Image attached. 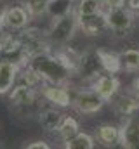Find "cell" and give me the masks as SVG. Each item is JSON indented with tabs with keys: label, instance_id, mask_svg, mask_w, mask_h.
I'll return each instance as SVG.
<instances>
[{
	"label": "cell",
	"instance_id": "obj_1",
	"mask_svg": "<svg viewBox=\"0 0 139 149\" xmlns=\"http://www.w3.org/2000/svg\"><path fill=\"white\" fill-rule=\"evenodd\" d=\"M28 66H32L33 71L40 76V80L49 85H70L71 80L75 78V73L52 50L33 57L28 63Z\"/></svg>",
	"mask_w": 139,
	"mask_h": 149
},
{
	"label": "cell",
	"instance_id": "obj_2",
	"mask_svg": "<svg viewBox=\"0 0 139 149\" xmlns=\"http://www.w3.org/2000/svg\"><path fill=\"white\" fill-rule=\"evenodd\" d=\"M45 33H47L49 43H51L52 49H59V47L70 45L71 40L75 38V35L78 33L77 14L71 12L68 16L58 17V19H51V24L45 30Z\"/></svg>",
	"mask_w": 139,
	"mask_h": 149
},
{
	"label": "cell",
	"instance_id": "obj_3",
	"mask_svg": "<svg viewBox=\"0 0 139 149\" xmlns=\"http://www.w3.org/2000/svg\"><path fill=\"white\" fill-rule=\"evenodd\" d=\"M104 17H106L108 31L117 38H125L127 35H131L132 30H134L136 19H138L127 5L115 7V9H106Z\"/></svg>",
	"mask_w": 139,
	"mask_h": 149
},
{
	"label": "cell",
	"instance_id": "obj_4",
	"mask_svg": "<svg viewBox=\"0 0 139 149\" xmlns=\"http://www.w3.org/2000/svg\"><path fill=\"white\" fill-rule=\"evenodd\" d=\"M104 99L91 87H71V108L80 114L91 116L104 108Z\"/></svg>",
	"mask_w": 139,
	"mask_h": 149
},
{
	"label": "cell",
	"instance_id": "obj_5",
	"mask_svg": "<svg viewBox=\"0 0 139 149\" xmlns=\"http://www.w3.org/2000/svg\"><path fill=\"white\" fill-rule=\"evenodd\" d=\"M18 35H19V40H21V45H23V50L26 54L28 63L33 57H38V56L47 54V52L52 50L45 30H40V28H35V26H28L23 31H18Z\"/></svg>",
	"mask_w": 139,
	"mask_h": 149
},
{
	"label": "cell",
	"instance_id": "obj_6",
	"mask_svg": "<svg viewBox=\"0 0 139 149\" xmlns=\"http://www.w3.org/2000/svg\"><path fill=\"white\" fill-rule=\"evenodd\" d=\"M33 21L32 14L28 12V9L25 7V3H11V5H5V10H4V17H2V24L5 30L9 31H23L25 28L30 26V23Z\"/></svg>",
	"mask_w": 139,
	"mask_h": 149
},
{
	"label": "cell",
	"instance_id": "obj_7",
	"mask_svg": "<svg viewBox=\"0 0 139 149\" xmlns=\"http://www.w3.org/2000/svg\"><path fill=\"white\" fill-rule=\"evenodd\" d=\"M101 74H103V70H101L96 49L94 50H82V56H80L75 76L80 78L82 83H89V87H91V83Z\"/></svg>",
	"mask_w": 139,
	"mask_h": 149
},
{
	"label": "cell",
	"instance_id": "obj_8",
	"mask_svg": "<svg viewBox=\"0 0 139 149\" xmlns=\"http://www.w3.org/2000/svg\"><path fill=\"white\" fill-rule=\"evenodd\" d=\"M40 95L45 102L54 108L66 109L71 108V85H49L44 83L40 87Z\"/></svg>",
	"mask_w": 139,
	"mask_h": 149
},
{
	"label": "cell",
	"instance_id": "obj_9",
	"mask_svg": "<svg viewBox=\"0 0 139 149\" xmlns=\"http://www.w3.org/2000/svg\"><path fill=\"white\" fill-rule=\"evenodd\" d=\"M77 19H78V31L84 37L94 38L108 31L104 10L99 14H92V16H77Z\"/></svg>",
	"mask_w": 139,
	"mask_h": 149
},
{
	"label": "cell",
	"instance_id": "obj_10",
	"mask_svg": "<svg viewBox=\"0 0 139 149\" xmlns=\"http://www.w3.org/2000/svg\"><path fill=\"white\" fill-rule=\"evenodd\" d=\"M111 108L120 118H131L139 114V99L132 92H118L111 99Z\"/></svg>",
	"mask_w": 139,
	"mask_h": 149
},
{
	"label": "cell",
	"instance_id": "obj_11",
	"mask_svg": "<svg viewBox=\"0 0 139 149\" xmlns=\"http://www.w3.org/2000/svg\"><path fill=\"white\" fill-rule=\"evenodd\" d=\"M91 88H94L103 97L104 102H111V99L120 92V80L117 74L103 73L91 83Z\"/></svg>",
	"mask_w": 139,
	"mask_h": 149
},
{
	"label": "cell",
	"instance_id": "obj_12",
	"mask_svg": "<svg viewBox=\"0 0 139 149\" xmlns=\"http://www.w3.org/2000/svg\"><path fill=\"white\" fill-rule=\"evenodd\" d=\"M122 149H139V114L124 118L120 125Z\"/></svg>",
	"mask_w": 139,
	"mask_h": 149
},
{
	"label": "cell",
	"instance_id": "obj_13",
	"mask_svg": "<svg viewBox=\"0 0 139 149\" xmlns=\"http://www.w3.org/2000/svg\"><path fill=\"white\" fill-rule=\"evenodd\" d=\"M96 142L108 149H118L122 148V135H120V127L111 125V123H103L96 128L94 134Z\"/></svg>",
	"mask_w": 139,
	"mask_h": 149
},
{
	"label": "cell",
	"instance_id": "obj_14",
	"mask_svg": "<svg viewBox=\"0 0 139 149\" xmlns=\"http://www.w3.org/2000/svg\"><path fill=\"white\" fill-rule=\"evenodd\" d=\"M65 118V113L61 111L59 108H54V106H44L40 111H38V116H37V121L38 125L42 127V130H45L47 134H56L61 121Z\"/></svg>",
	"mask_w": 139,
	"mask_h": 149
},
{
	"label": "cell",
	"instance_id": "obj_15",
	"mask_svg": "<svg viewBox=\"0 0 139 149\" xmlns=\"http://www.w3.org/2000/svg\"><path fill=\"white\" fill-rule=\"evenodd\" d=\"M21 66L12 63H2L0 61V95H7L12 87L18 83Z\"/></svg>",
	"mask_w": 139,
	"mask_h": 149
},
{
	"label": "cell",
	"instance_id": "obj_16",
	"mask_svg": "<svg viewBox=\"0 0 139 149\" xmlns=\"http://www.w3.org/2000/svg\"><path fill=\"white\" fill-rule=\"evenodd\" d=\"M96 54H98V59H99V64H101L103 73L118 74L122 71L120 56L117 52H111L108 49H96Z\"/></svg>",
	"mask_w": 139,
	"mask_h": 149
},
{
	"label": "cell",
	"instance_id": "obj_17",
	"mask_svg": "<svg viewBox=\"0 0 139 149\" xmlns=\"http://www.w3.org/2000/svg\"><path fill=\"white\" fill-rule=\"evenodd\" d=\"M75 5H77V0H51L47 5L45 16H49L51 19L68 16L71 12H75Z\"/></svg>",
	"mask_w": 139,
	"mask_h": 149
},
{
	"label": "cell",
	"instance_id": "obj_18",
	"mask_svg": "<svg viewBox=\"0 0 139 149\" xmlns=\"http://www.w3.org/2000/svg\"><path fill=\"white\" fill-rule=\"evenodd\" d=\"M82 130H80V121L75 118V116H70V114H65V118H63V121H61V125H59V128H58V137L63 141V142H66L70 139H73L75 135H78Z\"/></svg>",
	"mask_w": 139,
	"mask_h": 149
},
{
	"label": "cell",
	"instance_id": "obj_19",
	"mask_svg": "<svg viewBox=\"0 0 139 149\" xmlns=\"http://www.w3.org/2000/svg\"><path fill=\"white\" fill-rule=\"evenodd\" d=\"M118 56H120V63H122V71H127V73L139 71V49H136V47L124 49L122 52H118Z\"/></svg>",
	"mask_w": 139,
	"mask_h": 149
},
{
	"label": "cell",
	"instance_id": "obj_20",
	"mask_svg": "<svg viewBox=\"0 0 139 149\" xmlns=\"http://www.w3.org/2000/svg\"><path fill=\"white\" fill-rule=\"evenodd\" d=\"M63 149H96V139H94V135L82 130L73 139L63 142Z\"/></svg>",
	"mask_w": 139,
	"mask_h": 149
},
{
	"label": "cell",
	"instance_id": "obj_21",
	"mask_svg": "<svg viewBox=\"0 0 139 149\" xmlns=\"http://www.w3.org/2000/svg\"><path fill=\"white\" fill-rule=\"evenodd\" d=\"M104 7L101 0H77L75 5V14L77 16H92L103 12Z\"/></svg>",
	"mask_w": 139,
	"mask_h": 149
},
{
	"label": "cell",
	"instance_id": "obj_22",
	"mask_svg": "<svg viewBox=\"0 0 139 149\" xmlns=\"http://www.w3.org/2000/svg\"><path fill=\"white\" fill-rule=\"evenodd\" d=\"M51 0H23L25 7L28 9V12L32 14V17H40L47 12V5Z\"/></svg>",
	"mask_w": 139,
	"mask_h": 149
},
{
	"label": "cell",
	"instance_id": "obj_23",
	"mask_svg": "<svg viewBox=\"0 0 139 149\" xmlns=\"http://www.w3.org/2000/svg\"><path fill=\"white\" fill-rule=\"evenodd\" d=\"M23 149H52V146L44 139H35V141H30Z\"/></svg>",
	"mask_w": 139,
	"mask_h": 149
},
{
	"label": "cell",
	"instance_id": "obj_24",
	"mask_svg": "<svg viewBox=\"0 0 139 149\" xmlns=\"http://www.w3.org/2000/svg\"><path fill=\"white\" fill-rule=\"evenodd\" d=\"M101 3H103L104 10H106V9H115V7H124V5L127 3V0H101Z\"/></svg>",
	"mask_w": 139,
	"mask_h": 149
},
{
	"label": "cell",
	"instance_id": "obj_25",
	"mask_svg": "<svg viewBox=\"0 0 139 149\" xmlns=\"http://www.w3.org/2000/svg\"><path fill=\"white\" fill-rule=\"evenodd\" d=\"M132 94L139 99V76L134 78V81H132Z\"/></svg>",
	"mask_w": 139,
	"mask_h": 149
},
{
	"label": "cell",
	"instance_id": "obj_26",
	"mask_svg": "<svg viewBox=\"0 0 139 149\" xmlns=\"http://www.w3.org/2000/svg\"><path fill=\"white\" fill-rule=\"evenodd\" d=\"M136 17H139V12H138V14H136Z\"/></svg>",
	"mask_w": 139,
	"mask_h": 149
},
{
	"label": "cell",
	"instance_id": "obj_27",
	"mask_svg": "<svg viewBox=\"0 0 139 149\" xmlns=\"http://www.w3.org/2000/svg\"><path fill=\"white\" fill-rule=\"evenodd\" d=\"M0 149H2V144H0Z\"/></svg>",
	"mask_w": 139,
	"mask_h": 149
}]
</instances>
